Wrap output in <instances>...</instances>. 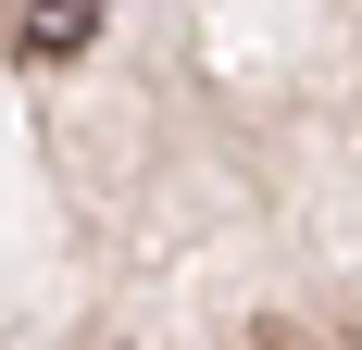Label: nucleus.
<instances>
[{"instance_id": "obj_1", "label": "nucleus", "mask_w": 362, "mask_h": 350, "mask_svg": "<svg viewBox=\"0 0 362 350\" xmlns=\"http://www.w3.org/2000/svg\"><path fill=\"white\" fill-rule=\"evenodd\" d=\"M100 13H112V0H25V50H37V63H75V50L100 38Z\"/></svg>"}]
</instances>
